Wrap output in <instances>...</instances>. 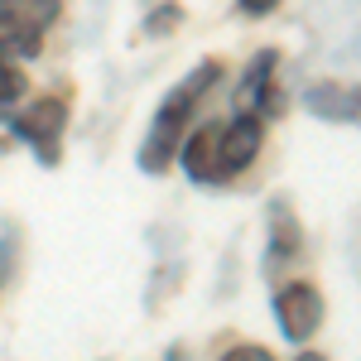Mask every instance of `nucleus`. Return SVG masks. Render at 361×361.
<instances>
[{
	"mask_svg": "<svg viewBox=\"0 0 361 361\" xmlns=\"http://www.w3.org/2000/svg\"><path fill=\"white\" fill-rule=\"evenodd\" d=\"M275 318L289 342H308L323 328V294L313 284H284L275 294Z\"/></svg>",
	"mask_w": 361,
	"mask_h": 361,
	"instance_id": "nucleus-4",
	"label": "nucleus"
},
{
	"mask_svg": "<svg viewBox=\"0 0 361 361\" xmlns=\"http://www.w3.org/2000/svg\"><path fill=\"white\" fill-rule=\"evenodd\" d=\"M63 126H68V106L58 97H39L10 116V135L25 140L39 164H58L63 159Z\"/></svg>",
	"mask_w": 361,
	"mask_h": 361,
	"instance_id": "nucleus-2",
	"label": "nucleus"
},
{
	"mask_svg": "<svg viewBox=\"0 0 361 361\" xmlns=\"http://www.w3.org/2000/svg\"><path fill=\"white\" fill-rule=\"evenodd\" d=\"M25 87H29L25 82V68L15 63V49L0 39V111H10V106L25 97Z\"/></svg>",
	"mask_w": 361,
	"mask_h": 361,
	"instance_id": "nucleus-10",
	"label": "nucleus"
},
{
	"mask_svg": "<svg viewBox=\"0 0 361 361\" xmlns=\"http://www.w3.org/2000/svg\"><path fill=\"white\" fill-rule=\"evenodd\" d=\"M270 68H275V54L265 49V54L250 63L246 82H241V92H236V106H241V102H260V111H265V116H279V106H284V102H279L275 87H270Z\"/></svg>",
	"mask_w": 361,
	"mask_h": 361,
	"instance_id": "nucleus-9",
	"label": "nucleus"
},
{
	"mask_svg": "<svg viewBox=\"0 0 361 361\" xmlns=\"http://www.w3.org/2000/svg\"><path fill=\"white\" fill-rule=\"evenodd\" d=\"M304 255V231H299V217L289 212V202H270V270L275 265H289Z\"/></svg>",
	"mask_w": 361,
	"mask_h": 361,
	"instance_id": "nucleus-8",
	"label": "nucleus"
},
{
	"mask_svg": "<svg viewBox=\"0 0 361 361\" xmlns=\"http://www.w3.org/2000/svg\"><path fill=\"white\" fill-rule=\"evenodd\" d=\"M260 140H265V130H260V116L255 111H241L231 126H222V135H217V159H222V178H231V173H241V169L255 164V154H260Z\"/></svg>",
	"mask_w": 361,
	"mask_h": 361,
	"instance_id": "nucleus-5",
	"label": "nucleus"
},
{
	"mask_svg": "<svg viewBox=\"0 0 361 361\" xmlns=\"http://www.w3.org/2000/svg\"><path fill=\"white\" fill-rule=\"evenodd\" d=\"M217 135H222V126H197V130H188V140H178L183 145V169H188L193 183H222Z\"/></svg>",
	"mask_w": 361,
	"mask_h": 361,
	"instance_id": "nucleus-7",
	"label": "nucleus"
},
{
	"mask_svg": "<svg viewBox=\"0 0 361 361\" xmlns=\"http://www.w3.org/2000/svg\"><path fill=\"white\" fill-rule=\"evenodd\" d=\"M308 111L323 116V121H337V126H361V82H318L308 87Z\"/></svg>",
	"mask_w": 361,
	"mask_h": 361,
	"instance_id": "nucleus-6",
	"label": "nucleus"
},
{
	"mask_svg": "<svg viewBox=\"0 0 361 361\" xmlns=\"http://www.w3.org/2000/svg\"><path fill=\"white\" fill-rule=\"evenodd\" d=\"M294 361H328V357H318V352H299Z\"/></svg>",
	"mask_w": 361,
	"mask_h": 361,
	"instance_id": "nucleus-14",
	"label": "nucleus"
},
{
	"mask_svg": "<svg viewBox=\"0 0 361 361\" xmlns=\"http://www.w3.org/2000/svg\"><path fill=\"white\" fill-rule=\"evenodd\" d=\"M178 25H183V10H178V5H164V10H154V15L145 20V34H173Z\"/></svg>",
	"mask_w": 361,
	"mask_h": 361,
	"instance_id": "nucleus-12",
	"label": "nucleus"
},
{
	"mask_svg": "<svg viewBox=\"0 0 361 361\" xmlns=\"http://www.w3.org/2000/svg\"><path fill=\"white\" fill-rule=\"evenodd\" d=\"M222 361H275V357H270L265 347H255V342H241V347H231Z\"/></svg>",
	"mask_w": 361,
	"mask_h": 361,
	"instance_id": "nucleus-13",
	"label": "nucleus"
},
{
	"mask_svg": "<svg viewBox=\"0 0 361 361\" xmlns=\"http://www.w3.org/2000/svg\"><path fill=\"white\" fill-rule=\"evenodd\" d=\"M15 250H20V231L10 217H0V289H5V279L15 270Z\"/></svg>",
	"mask_w": 361,
	"mask_h": 361,
	"instance_id": "nucleus-11",
	"label": "nucleus"
},
{
	"mask_svg": "<svg viewBox=\"0 0 361 361\" xmlns=\"http://www.w3.org/2000/svg\"><path fill=\"white\" fill-rule=\"evenodd\" d=\"M217 78H222V68H217V63H202V68H193V73L164 97V106L154 116L149 135L140 145V169H145V173H164V169L173 164V149H178V140L188 130V121H193V106L202 102V92L217 82Z\"/></svg>",
	"mask_w": 361,
	"mask_h": 361,
	"instance_id": "nucleus-1",
	"label": "nucleus"
},
{
	"mask_svg": "<svg viewBox=\"0 0 361 361\" xmlns=\"http://www.w3.org/2000/svg\"><path fill=\"white\" fill-rule=\"evenodd\" d=\"M54 15H58V0H0V39L15 54L34 58L44 29L54 25Z\"/></svg>",
	"mask_w": 361,
	"mask_h": 361,
	"instance_id": "nucleus-3",
	"label": "nucleus"
}]
</instances>
